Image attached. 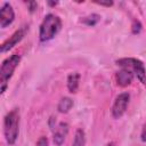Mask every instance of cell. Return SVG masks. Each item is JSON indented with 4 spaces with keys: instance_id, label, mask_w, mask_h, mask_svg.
<instances>
[{
    "instance_id": "obj_1",
    "label": "cell",
    "mask_w": 146,
    "mask_h": 146,
    "mask_svg": "<svg viewBox=\"0 0 146 146\" xmlns=\"http://www.w3.org/2000/svg\"><path fill=\"white\" fill-rule=\"evenodd\" d=\"M62 29V21L58 16L54 14H48L44 16L40 29H39V39L42 42L54 39Z\"/></svg>"
},
{
    "instance_id": "obj_2",
    "label": "cell",
    "mask_w": 146,
    "mask_h": 146,
    "mask_svg": "<svg viewBox=\"0 0 146 146\" xmlns=\"http://www.w3.org/2000/svg\"><path fill=\"white\" fill-rule=\"evenodd\" d=\"M3 133L6 141L14 145L19 133V110L14 108L7 113L3 120Z\"/></svg>"
},
{
    "instance_id": "obj_3",
    "label": "cell",
    "mask_w": 146,
    "mask_h": 146,
    "mask_svg": "<svg viewBox=\"0 0 146 146\" xmlns=\"http://www.w3.org/2000/svg\"><path fill=\"white\" fill-rule=\"evenodd\" d=\"M21 62V55L14 54L6 58L0 67V86H1V94L6 91V88L8 86V81L13 76L16 67L18 66Z\"/></svg>"
},
{
    "instance_id": "obj_4",
    "label": "cell",
    "mask_w": 146,
    "mask_h": 146,
    "mask_svg": "<svg viewBox=\"0 0 146 146\" xmlns=\"http://www.w3.org/2000/svg\"><path fill=\"white\" fill-rule=\"evenodd\" d=\"M116 64L121 68H124V70L131 72L133 74V76H136L141 83H144V84L146 83V70H145V66L141 60H139L137 58H132V57H124V58L117 59Z\"/></svg>"
},
{
    "instance_id": "obj_5",
    "label": "cell",
    "mask_w": 146,
    "mask_h": 146,
    "mask_svg": "<svg viewBox=\"0 0 146 146\" xmlns=\"http://www.w3.org/2000/svg\"><path fill=\"white\" fill-rule=\"evenodd\" d=\"M130 95L128 92H122L116 96L113 106H112V115L114 119H120L127 111V107L129 105Z\"/></svg>"
},
{
    "instance_id": "obj_6",
    "label": "cell",
    "mask_w": 146,
    "mask_h": 146,
    "mask_svg": "<svg viewBox=\"0 0 146 146\" xmlns=\"http://www.w3.org/2000/svg\"><path fill=\"white\" fill-rule=\"evenodd\" d=\"M27 30H29L27 26H22L21 29H18L17 31H15L11 36H9L7 40H5V41L1 43V46H0L1 52H6V51L10 50L13 47H15V46L25 36Z\"/></svg>"
},
{
    "instance_id": "obj_7",
    "label": "cell",
    "mask_w": 146,
    "mask_h": 146,
    "mask_svg": "<svg viewBox=\"0 0 146 146\" xmlns=\"http://www.w3.org/2000/svg\"><path fill=\"white\" fill-rule=\"evenodd\" d=\"M14 19H15V13H14L11 5L8 2H5L0 9V26H1V29H5L8 25H10L14 22Z\"/></svg>"
},
{
    "instance_id": "obj_8",
    "label": "cell",
    "mask_w": 146,
    "mask_h": 146,
    "mask_svg": "<svg viewBox=\"0 0 146 146\" xmlns=\"http://www.w3.org/2000/svg\"><path fill=\"white\" fill-rule=\"evenodd\" d=\"M68 124L66 122H60L56 129H55V132H54V137H52V140H54V144L56 146H62V144L64 143L67 133H68Z\"/></svg>"
},
{
    "instance_id": "obj_9",
    "label": "cell",
    "mask_w": 146,
    "mask_h": 146,
    "mask_svg": "<svg viewBox=\"0 0 146 146\" xmlns=\"http://www.w3.org/2000/svg\"><path fill=\"white\" fill-rule=\"evenodd\" d=\"M115 80L117 86L120 87H128L129 84H131L132 80H133V74L124 68H121L119 72H116L115 74Z\"/></svg>"
},
{
    "instance_id": "obj_10",
    "label": "cell",
    "mask_w": 146,
    "mask_h": 146,
    "mask_svg": "<svg viewBox=\"0 0 146 146\" xmlns=\"http://www.w3.org/2000/svg\"><path fill=\"white\" fill-rule=\"evenodd\" d=\"M80 74L78 72H73L67 76V89L71 94H75L79 88Z\"/></svg>"
},
{
    "instance_id": "obj_11",
    "label": "cell",
    "mask_w": 146,
    "mask_h": 146,
    "mask_svg": "<svg viewBox=\"0 0 146 146\" xmlns=\"http://www.w3.org/2000/svg\"><path fill=\"white\" fill-rule=\"evenodd\" d=\"M72 106H73V100L71 98H68V97H64V98H62L59 100L57 110L60 113H67L72 108Z\"/></svg>"
},
{
    "instance_id": "obj_12",
    "label": "cell",
    "mask_w": 146,
    "mask_h": 146,
    "mask_svg": "<svg viewBox=\"0 0 146 146\" xmlns=\"http://www.w3.org/2000/svg\"><path fill=\"white\" fill-rule=\"evenodd\" d=\"M72 146H86V133L82 129H78L75 131Z\"/></svg>"
},
{
    "instance_id": "obj_13",
    "label": "cell",
    "mask_w": 146,
    "mask_h": 146,
    "mask_svg": "<svg viewBox=\"0 0 146 146\" xmlns=\"http://www.w3.org/2000/svg\"><path fill=\"white\" fill-rule=\"evenodd\" d=\"M99 21H100V16L97 15V14H91V15H89V16H87V17H83V18L81 19V22L84 23V24L88 25V26H94V25H96Z\"/></svg>"
},
{
    "instance_id": "obj_14",
    "label": "cell",
    "mask_w": 146,
    "mask_h": 146,
    "mask_svg": "<svg viewBox=\"0 0 146 146\" xmlns=\"http://www.w3.org/2000/svg\"><path fill=\"white\" fill-rule=\"evenodd\" d=\"M141 31V24L139 21H135L132 24V33L133 34H138Z\"/></svg>"
},
{
    "instance_id": "obj_15",
    "label": "cell",
    "mask_w": 146,
    "mask_h": 146,
    "mask_svg": "<svg viewBox=\"0 0 146 146\" xmlns=\"http://www.w3.org/2000/svg\"><path fill=\"white\" fill-rule=\"evenodd\" d=\"M36 146H49L47 137H40L39 140L36 141Z\"/></svg>"
},
{
    "instance_id": "obj_16",
    "label": "cell",
    "mask_w": 146,
    "mask_h": 146,
    "mask_svg": "<svg viewBox=\"0 0 146 146\" xmlns=\"http://www.w3.org/2000/svg\"><path fill=\"white\" fill-rule=\"evenodd\" d=\"M27 5H29V10L31 13H33L36 9V7H38V3L34 2V1H30V2H27Z\"/></svg>"
},
{
    "instance_id": "obj_17",
    "label": "cell",
    "mask_w": 146,
    "mask_h": 146,
    "mask_svg": "<svg viewBox=\"0 0 146 146\" xmlns=\"http://www.w3.org/2000/svg\"><path fill=\"white\" fill-rule=\"evenodd\" d=\"M95 3L99 5V6H105V7H111L113 6V1H95Z\"/></svg>"
},
{
    "instance_id": "obj_18",
    "label": "cell",
    "mask_w": 146,
    "mask_h": 146,
    "mask_svg": "<svg viewBox=\"0 0 146 146\" xmlns=\"http://www.w3.org/2000/svg\"><path fill=\"white\" fill-rule=\"evenodd\" d=\"M140 138H141L143 141H146V122H145V124L143 125L141 133H140Z\"/></svg>"
},
{
    "instance_id": "obj_19",
    "label": "cell",
    "mask_w": 146,
    "mask_h": 146,
    "mask_svg": "<svg viewBox=\"0 0 146 146\" xmlns=\"http://www.w3.org/2000/svg\"><path fill=\"white\" fill-rule=\"evenodd\" d=\"M48 5H49V6H56V5H57V2H50V1H49V2H48Z\"/></svg>"
}]
</instances>
